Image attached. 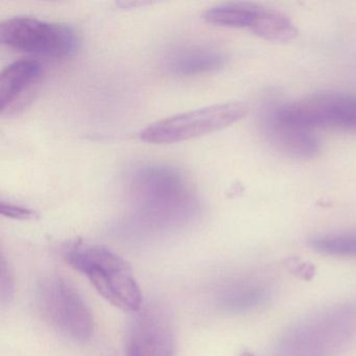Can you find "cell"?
<instances>
[{
    "label": "cell",
    "instance_id": "8992f818",
    "mask_svg": "<svg viewBox=\"0 0 356 356\" xmlns=\"http://www.w3.org/2000/svg\"><path fill=\"white\" fill-rule=\"evenodd\" d=\"M0 42L22 53L45 57H70L78 49L76 33L70 26L17 16L0 26Z\"/></svg>",
    "mask_w": 356,
    "mask_h": 356
},
{
    "label": "cell",
    "instance_id": "7a4b0ae2",
    "mask_svg": "<svg viewBox=\"0 0 356 356\" xmlns=\"http://www.w3.org/2000/svg\"><path fill=\"white\" fill-rule=\"evenodd\" d=\"M64 257L112 305L128 312L141 309L140 287L132 268L120 255L103 245L79 241L66 249Z\"/></svg>",
    "mask_w": 356,
    "mask_h": 356
},
{
    "label": "cell",
    "instance_id": "ba28073f",
    "mask_svg": "<svg viewBox=\"0 0 356 356\" xmlns=\"http://www.w3.org/2000/svg\"><path fill=\"white\" fill-rule=\"evenodd\" d=\"M128 356H175L176 339L172 320L161 306L139 310L129 331Z\"/></svg>",
    "mask_w": 356,
    "mask_h": 356
},
{
    "label": "cell",
    "instance_id": "30bf717a",
    "mask_svg": "<svg viewBox=\"0 0 356 356\" xmlns=\"http://www.w3.org/2000/svg\"><path fill=\"white\" fill-rule=\"evenodd\" d=\"M268 143L284 155L297 159H312L320 153V143L312 130L278 120L270 114L264 122Z\"/></svg>",
    "mask_w": 356,
    "mask_h": 356
},
{
    "label": "cell",
    "instance_id": "9c48e42d",
    "mask_svg": "<svg viewBox=\"0 0 356 356\" xmlns=\"http://www.w3.org/2000/svg\"><path fill=\"white\" fill-rule=\"evenodd\" d=\"M42 65L36 60L22 59L10 64L0 76V111L9 114L30 99L42 76Z\"/></svg>",
    "mask_w": 356,
    "mask_h": 356
},
{
    "label": "cell",
    "instance_id": "2e32d148",
    "mask_svg": "<svg viewBox=\"0 0 356 356\" xmlns=\"http://www.w3.org/2000/svg\"><path fill=\"white\" fill-rule=\"evenodd\" d=\"M241 356H255L253 353H251V352H243V354H241Z\"/></svg>",
    "mask_w": 356,
    "mask_h": 356
},
{
    "label": "cell",
    "instance_id": "3957f363",
    "mask_svg": "<svg viewBox=\"0 0 356 356\" xmlns=\"http://www.w3.org/2000/svg\"><path fill=\"white\" fill-rule=\"evenodd\" d=\"M129 188L139 211L147 218H182L195 207L186 179L170 166L147 164L135 168L129 175Z\"/></svg>",
    "mask_w": 356,
    "mask_h": 356
},
{
    "label": "cell",
    "instance_id": "7c38bea8",
    "mask_svg": "<svg viewBox=\"0 0 356 356\" xmlns=\"http://www.w3.org/2000/svg\"><path fill=\"white\" fill-rule=\"evenodd\" d=\"M250 31L270 42H289L298 35L297 28L287 16L276 10L264 7L258 8Z\"/></svg>",
    "mask_w": 356,
    "mask_h": 356
},
{
    "label": "cell",
    "instance_id": "8fae6325",
    "mask_svg": "<svg viewBox=\"0 0 356 356\" xmlns=\"http://www.w3.org/2000/svg\"><path fill=\"white\" fill-rule=\"evenodd\" d=\"M226 57L222 51L207 47H183L172 51L165 60V67L176 76H195L216 72L224 67Z\"/></svg>",
    "mask_w": 356,
    "mask_h": 356
},
{
    "label": "cell",
    "instance_id": "277c9868",
    "mask_svg": "<svg viewBox=\"0 0 356 356\" xmlns=\"http://www.w3.org/2000/svg\"><path fill=\"white\" fill-rule=\"evenodd\" d=\"M37 305L44 320L68 339L84 343L92 337V314L82 296L65 279H43L37 289Z\"/></svg>",
    "mask_w": 356,
    "mask_h": 356
},
{
    "label": "cell",
    "instance_id": "5bb4252c",
    "mask_svg": "<svg viewBox=\"0 0 356 356\" xmlns=\"http://www.w3.org/2000/svg\"><path fill=\"white\" fill-rule=\"evenodd\" d=\"M309 245L323 255L356 258L355 233L320 235L310 239Z\"/></svg>",
    "mask_w": 356,
    "mask_h": 356
},
{
    "label": "cell",
    "instance_id": "5b68a950",
    "mask_svg": "<svg viewBox=\"0 0 356 356\" xmlns=\"http://www.w3.org/2000/svg\"><path fill=\"white\" fill-rule=\"evenodd\" d=\"M247 113L245 104H220L158 120L141 131L139 136L155 145L180 143L227 128Z\"/></svg>",
    "mask_w": 356,
    "mask_h": 356
},
{
    "label": "cell",
    "instance_id": "6da1fadb",
    "mask_svg": "<svg viewBox=\"0 0 356 356\" xmlns=\"http://www.w3.org/2000/svg\"><path fill=\"white\" fill-rule=\"evenodd\" d=\"M356 337V306L339 304L306 316L285 330L272 356H339Z\"/></svg>",
    "mask_w": 356,
    "mask_h": 356
},
{
    "label": "cell",
    "instance_id": "52a82bcc",
    "mask_svg": "<svg viewBox=\"0 0 356 356\" xmlns=\"http://www.w3.org/2000/svg\"><path fill=\"white\" fill-rule=\"evenodd\" d=\"M283 122L303 128H331L356 132V97L318 95L285 104L273 112Z\"/></svg>",
    "mask_w": 356,
    "mask_h": 356
},
{
    "label": "cell",
    "instance_id": "9a60e30c",
    "mask_svg": "<svg viewBox=\"0 0 356 356\" xmlns=\"http://www.w3.org/2000/svg\"><path fill=\"white\" fill-rule=\"evenodd\" d=\"M1 214L9 216L11 218H17V220H30L35 216V212L28 208L20 207V206L13 205V204H7L1 202Z\"/></svg>",
    "mask_w": 356,
    "mask_h": 356
},
{
    "label": "cell",
    "instance_id": "4fadbf2b",
    "mask_svg": "<svg viewBox=\"0 0 356 356\" xmlns=\"http://www.w3.org/2000/svg\"><path fill=\"white\" fill-rule=\"evenodd\" d=\"M259 6L249 3H227L214 6L204 13L207 24L231 29H248L250 31Z\"/></svg>",
    "mask_w": 356,
    "mask_h": 356
}]
</instances>
